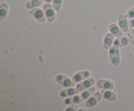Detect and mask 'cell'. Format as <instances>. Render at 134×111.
<instances>
[{"label":"cell","mask_w":134,"mask_h":111,"mask_svg":"<svg viewBox=\"0 0 134 111\" xmlns=\"http://www.w3.org/2000/svg\"><path fill=\"white\" fill-rule=\"evenodd\" d=\"M109 57L111 63L115 66H118L120 63V53L118 47L114 45L109 50Z\"/></svg>","instance_id":"cell-1"},{"label":"cell","mask_w":134,"mask_h":111,"mask_svg":"<svg viewBox=\"0 0 134 111\" xmlns=\"http://www.w3.org/2000/svg\"><path fill=\"white\" fill-rule=\"evenodd\" d=\"M56 80L64 87H72V86H74L75 85V82H73V81L62 74H58V76H56Z\"/></svg>","instance_id":"cell-2"},{"label":"cell","mask_w":134,"mask_h":111,"mask_svg":"<svg viewBox=\"0 0 134 111\" xmlns=\"http://www.w3.org/2000/svg\"><path fill=\"white\" fill-rule=\"evenodd\" d=\"M43 9H44V14H45L48 22H53L55 19V12L52 9V5H50L49 3L45 4L43 7Z\"/></svg>","instance_id":"cell-3"},{"label":"cell","mask_w":134,"mask_h":111,"mask_svg":"<svg viewBox=\"0 0 134 111\" xmlns=\"http://www.w3.org/2000/svg\"><path fill=\"white\" fill-rule=\"evenodd\" d=\"M102 94L99 91H98L92 96L90 97L86 102V106L88 107H92L95 106L99 101L102 99Z\"/></svg>","instance_id":"cell-4"},{"label":"cell","mask_w":134,"mask_h":111,"mask_svg":"<svg viewBox=\"0 0 134 111\" xmlns=\"http://www.w3.org/2000/svg\"><path fill=\"white\" fill-rule=\"evenodd\" d=\"M90 76V73L88 71H82L81 72L76 73L72 77V80L75 83H78L83 80L88 78Z\"/></svg>","instance_id":"cell-5"},{"label":"cell","mask_w":134,"mask_h":111,"mask_svg":"<svg viewBox=\"0 0 134 111\" xmlns=\"http://www.w3.org/2000/svg\"><path fill=\"white\" fill-rule=\"evenodd\" d=\"M29 13H30V14L34 16L35 19H36L39 22H44L46 20L45 15H44V13H43V11L41 9H39V8L31 9Z\"/></svg>","instance_id":"cell-6"},{"label":"cell","mask_w":134,"mask_h":111,"mask_svg":"<svg viewBox=\"0 0 134 111\" xmlns=\"http://www.w3.org/2000/svg\"><path fill=\"white\" fill-rule=\"evenodd\" d=\"M94 83V79L93 78H89L88 79L85 80L83 82H81L79 83L77 86V89L79 91H82L88 88L89 87H91Z\"/></svg>","instance_id":"cell-7"},{"label":"cell","mask_w":134,"mask_h":111,"mask_svg":"<svg viewBox=\"0 0 134 111\" xmlns=\"http://www.w3.org/2000/svg\"><path fill=\"white\" fill-rule=\"evenodd\" d=\"M98 87L105 90H113L114 84L111 81L109 80H99L97 83Z\"/></svg>","instance_id":"cell-8"},{"label":"cell","mask_w":134,"mask_h":111,"mask_svg":"<svg viewBox=\"0 0 134 111\" xmlns=\"http://www.w3.org/2000/svg\"><path fill=\"white\" fill-rule=\"evenodd\" d=\"M119 24L120 28L124 32H126L128 30V24L127 16L123 15V14H120L119 16Z\"/></svg>","instance_id":"cell-9"},{"label":"cell","mask_w":134,"mask_h":111,"mask_svg":"<svg viewBox=\"0 0 134 111\" xmlns=\"http://www.w3.org/2000/svg\"><path fill=\"white\" fill-rule=\"evenodd\" d=\"M79 92L78 90L75 87H69V88L64 89V90H61L60 93V95L61 97H68L72 96L75 94H77Z\"/></svg>","instance_id":"cell-10"},{"label":"cell","mask_w":134,"mask_h":111,"mask_svg":"<svg viewBox=\"0 0 134 111\" xmlns=\"http://www.w3.org/2000/svg\"><path fill=\"white\" fill-rule=\"evenodd\" d=\"M101 93L102 94V96L106 99L107 100L109 101H115L116 99V95L115 94V92L112 91H110V90H103L101 91Z\"/></svg>","instance_id":"cell-11"},{"label":"cell","mask_w":134,"mask_h":111,"mask_svg":"<svg viewBox=\"0 0 134 111\" xmlns=\"http://www.w3.org/2000/svg\"><path fill=\"white\" fill-rule=\"evenodd\" d=\"M130 39L126 37H120V38H118L114 42V45L117 47L126 46L128 44Z\"/></svg>","instance_id":"cell-12"},{"label":"cell","mask_w":134,"mask_h":111,"mask_svg":"<svg viewBox=\"0 0 134 111\" xmlns=\"http://www.w3.org/2000/svg\"><path fill=\"white\" fill-rule=\"evenodd\" d=\"M114 39V35L112 33H107L105 35L104 38V40H103V47L105 49H109L110 47L111 46L113 42Z\"/></svg>","instance_id":"cell-13"},{"label":"cell","mask_w":134,"mask_h":111,"mask_svg":"<svg viewBox=\"0 0 134 111\" xmlns=\"http://www.w3.org/2000/svg\"><path fill=\"white\" fill-rule=\"evenodd\" d=\"M83 100L81 95H75L74 97H69L65 99V103L66 104H78L81 103V101Z\"/></svg>","instance_id":"cell-14"},{"label":"cell","mask_w":134,"mask_h":111,"mask_svg":"<svg viewBox=\"0 0 134 111\" xmlns=\"http://www.w3.org/2000/svg\"><path fill=\"white\" fill-rule=\"evenodd\" d=\"M109 30L111 33H112L114 36L116 37H120L122 36L123 34L122 31L116 24H112L109 26Z\"/></svg>","instance_id":"cell-15"},{"label":"cell","mask_w":134,"mask_h":111,"mask_svg":"<svg viewBox=\"0 0 134 111\" xmlns=\"http://www.w3.org/2000/svg\"><path fill=\"white\" fill-rule=\"evenodd\" d=\"M8 10H9V7H8L7 4L5 3L1 4V6H0V20H3L7 16Z\"/></svg>","instance_id":"cell-16"},{"label":"cell","mask_w":134,"mask_h":111,"mask_svg":"<svg viewBox=\"0 0 134 111\" xmlns=\"http://www.w3.org/2000/svg\"><path fill=\"white\" fill-rule=\"evenodd\" d=\"M41 4L42 0H30L26 4V6L27 9H31L40 6Z\"/></svg>","instance_id":"cell-17"},{"label":"cell","mask_w":134,"mask_h":111,"mask_svg":"<svg viewBox=\"0 0 134 111\" xmlns=\"http://www.w3.org/2000/svg\"><path fill=\"white\" fill-rule=\"evenodd\" d=\"M95 91L96 87H90V88H89L88 90H86V91H85L84 92H82L81 95V97H82V99H83V100H85V99H88L92 94H94V93L95 92Z\"/></svg>","instance_id":"cell-18"},{"label":"cell","mask_w":134,"mask_h":111,"mask_svg":"<svg viewBox=\"0 0 134 111\" xmlns=\"http://www.w3.org/2000/svg\"><path fill=\"white\" fill-rule=\"evenodd\" d=\"M62 3V0H53V8L55 10L58 11L60 10V7H61Z\"/></svg>","instance_id":"cell-19"},{"label":"cell","mask_w":134,"mask_h":111,"mask_svg":"<svg viewBox=\"0 0 134 111\" xmlns=\"http://www.w3.org/2000/svg\"><path fill=\"white\" fill-rule=\"evenodd\" d=\"M126 16L127 18H130V19H132V18H134V7L128 10V12L127 13Z\"/></svg>","instance_id":"cell-20"},{"label":"cell","mask_w":134,"mask_h":111,"mask_svg":"<svg viewBox=\"0 0 134 111\" xmlns=\"http://www.w3.org/2000/svg\"><path fill=\"white\" fill-rule=\"evenodd\" d=\"M77 108H78V106L77 105H75V104H72V105H71L70 107H68V108H67L65 110L66 111H75L76 110H77Z\"/></svg>","instance_id":"cell-21"},{"label":"cell","mask_w":134,"mask_h":111,"mask_svg":"<svg viewBox=\"0 0 134 111\" xmlns=\"http://www.w3.org/2000/svg\"><path fill=\"white\" fill-rule=\"evenodd\" d=\"M128 24H129V26L130 27H131V28H133L134 27V18H132V19L130 20L129 22H128Z\"/></svg>","instance_id":"cell-22"},{"label":"cell","mask_w":134,"mask_h":111,"mask_svg":"<svg viewBox=\"0 0 134 111\" xmlns=\"http://www.w3.org/2000/svg\"><path fill=\"white\" fill-rule=\"evenodd\" d=\"M129 39H130V42L131 44L132 45L134 46V36L133 35H129Z\"/></svg>","instance_id":"cell-23"},{"label":"cell","mask_w":134,"mask_h":111,"mask_svg":"<svg viewBox=\"0 0 134 111\" xmlns=\"http://www.w3.org/2000/svg\"><path fill=\"white\" fill-rule=\"evenodd\" d=\"M44 1H45V2L47 3H51L52 2V0H43Z\"/></svg>","instance_id":"cell-24"},{"label":"cell","mask_w":134,"mask_h":111,"mask_svg":"<svg viewBox=\"0 0 134 111\" xmlns=\"http://www.w3.org/2000/svg\"><path fill=\"white\" fill-rule=\"evenodd\" d=\"M131 33H132V35H134V29H133V30H132V31H131Z\"/></svg>","instance_id":"cell-25"},{"label":"cell","mask_w":134,"mask_h":111,"mask_svg":"<svg viewBox=\"0 0 134 111\" xmlns=\"http://www.w3.org/2000/svg\"><path fill=\"white\" fill-rule=\"evenodd\" d=\"M79 110H85V109H80Z\"/></svg>","instance_id":"cell-26"}]
</instances>
